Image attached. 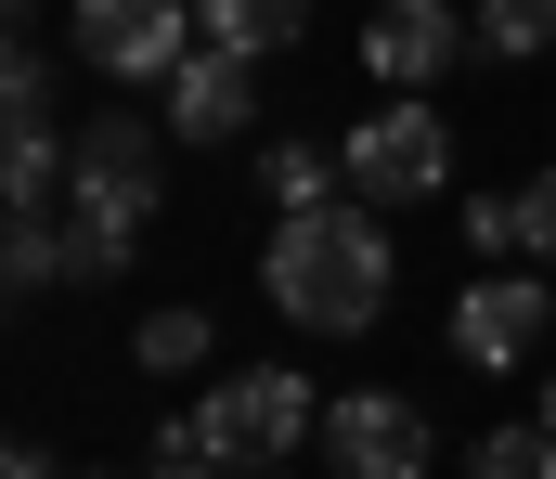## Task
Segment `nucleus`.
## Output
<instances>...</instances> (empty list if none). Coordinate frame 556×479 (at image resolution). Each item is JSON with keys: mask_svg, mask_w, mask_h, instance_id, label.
Wrapping results in <instances>:
<instances>
[{"mask_svg": "<svg viewBox=\"0 0 556 479\" xmlns=\"http://www.w3.org/2000/svg\"><path fill=\"white\" fill-rule=\"evenodd\" d=\"M466 13H479V52H505V65L556 52V0H466Z\"/></svg>", "mask_w": 556, "mask_h": 479, "instance_id": "ddd939ff", "label": "nucleus"}, {"mask_svg": "<svg viewBox=\"0 0 556 479\" xmlns=\"http://www.w3.org/2000/svg\"><path fill=\"white\" fill-rule=\"evenodd\" d=\"M260 194L273 207H324V194H350V168H337V143H260Z\"/></svg>", "mask_w": 556, "mask_h": 479, "instance_id": "9b49d317", "label": "nucleus"}, {"mask_svg": "<svg viewBox=\"0 0 556 479\" xmlns=\"http://www.w3.org/2000/svg\"><path fill=\"white\" fill-rule=\"evenodd\" d=\"M337 479H427L440 467V428H427V402L402 389H350V402H324V441H311Z\"/></svg>", "mask_w": 556, "mask_h": 479, "instance_id": "423d86ee", "label": "nucleus"}, {"mask_svg": "<svg viewBox=\"0 0 556 479\" xmlns=\"http://www.w3.org/2000/svg\"><path fill=\"white\" fill-rule=\"evenodd\" d=\"M544 337H556V286H544V273H505V260H492V273L453 299V363H479V376L531 363Z\"/></svg>", "mask_w": 556, "mask_h": 479, "instance_id": "6e6552de", "label": "nucleus"}, {"mask_svg": "<svg viewBox=\"0 0 556 479\" xmlns=\"http://www.w3.org/2000/svg\"><path fill=\"white\" fill-rule=\"evenodd\" d=\"M337 168H350L363 207H427V194L453 181V130H440L427 91H389L363 130H337Z\"/></svg>", "mask_w": 556, "mask_h": 479, "instance_id": "20e7f679", "label": "nucleus"}, {"mask_svg": "<svg viewBox=\"0 0 556 479\" xmlns=\"http://www.w3.org/2000/svg\"><path fill=\"white\" fill-rule=\"evenodd\" d=\"M518 260H544V273H556V168H544V181H518Z\"/></svg>", "mask_w": 556, "mask_h": 479, "instance_id": "dca6fc26", "label": "nucleus"}, {"mask_svg": "<svg viewBox=\"0 0 556 479\" xmlns=\"http://www.w3.org/2000/svg\"><path fill=\"white\" fill-rule=\"evenodd\" d=\"M0 273H13V299L65 286V273H78V260H65V207H13V247H0Z\"/></svg>", "mask_w": 556, "mask_h": 479, "instance_id": "f8f14e48", "label": "nucleus"}, {"mask_svg": "<svg viewBox=\"0 0 556 479\" xmlns=\"http://www.w3.org/2000/svg\"><path fill=\"white\" fill-rule=\"evenodd\" d=\"M194 26H207L220 52H247V65H273V52H298V26H311V0H194Z\"/></svg>", "mask_w": 556, "mask_h": 479, "instance_id": "9d476101", "label": "nucleus"}, {"mask_svg": "<svg viewBox=\"0 0 556 479\" xmlns=\"http://www.w3.org/2000/svg\"><path fill=\"white\" fill-rule=\"evenodd\" d=\"M531 415H544V428H556V376H544V402H531Z\"/></svg>", "mask_w": 556, "mask_h": 479, "instance_id": "aec40b11", "label": "nucleus"}, {"mask_svg": "<svg viewBox=\"0 0 556 479\" xmlns=\"http://www.w3.org/2000/svg\"><path fill=\"white\" fill-rule=\"evenodd\" d=\"M402 286V247H389V207L363 194H324V207H273V247H260V299L298 337H363Z\"/></svg>", "mask_w": 556, "mask_h": 479, "instance_id": "f257e3e1", "label": "nucleus"}, {"mask_svg": "<svg viewBox=\"0 0 556 479\" xmlns=\"http://www.w3.org/2000/svg\"><path fill=\"white\" fill-rule=\"evenodd\" d=\"M0 479H52V454H39V441H13V454H0Z\"/></svg>", "mask_w": 556, "mask_h": 479, "instance_id": "a211bd4d", "label": "nucleus"}, {"mask_svg": "<svg viewBox=\"0 0 556 479\" xmlns=\"http://www.w3.org/2000/svg\"><path fill=\"white\" fill-rule=\"evenodd\" d=\"M0 13H13V39H26V26H39V0H0Z\"/></svg>", "mask_w": 556, "mask_h": 479, "instance_id": "6ab92c4d", "label": "nucleus"}, {"mask_svg": "<svg viewBox=\"0 0 556 479\" xmlns=\"http://www.w3.org/2000/svg\"><path fill=\"white\" fill-rule=\"evenodd\" d=\"M311 441H324L311 376H298V363H247V376H220L194 415H168L142 454H155V479H285V454H311Z\"/></svg>", "mask_w": 556, "mask_h": 479, "instance_id": "f03ea898", "label": "nucleus"}, {"mask_svg": "<svg viewBox=\"0 0 556 479\" xmlns=\"http://www.w3.org/2000/svg\"><path fill=\"white\" fill-rule=\"evenodd\" d=\"M155 207H168V117H130V104L78 117V168H65V260H78V286L130 273Z\"/></svg>", "mask_w": 556, "mask_h": 479, "instance_id": "7ed1b4c3", "label": "nucleus"}, {"mask_svg": "<svg viewBox=\"0 0 556 479\" xmlns=\"http://www.w3.org/2000/svg\"><path fill=\"white\" fill-rule=\"evenodd\" d=\"M466 479H556V428H544V415H518V428H492V441L466 454Z\"/></svg>", "mask_w": 556, "mask_h": 479, "instance_id": "2eb2a0df", "label": "nucleus"}, {"mask_svg": "<svg viewBox=\"0 0 556 479\" xmlns=\"http://www.w3.org/2000/svg\"><path fill=\"white\" fill-rule=\"evenodd\" d=\"M466 247H492V260H505V247H518V194H479V207H466Z\"/></svg>", "mask_w": 556, "mask_h": 479, "instance_id": "f3484780", "label": "nucleus"}, {"mask_svg": "<svg viewBox=\"0 0 556 479\" xmlns=\"http://www.w3.org/2000/svg\"><path fill=\"white\" fill-rule=\"evenodd\" d=\"M220 337H207V312H142V337H130V363L142 376H194Z\"/></svg>", "mask_w": 556, "mask_h": 479, "instance_id": "4468645a", "label": "nucleus"}, {"mask_svg": "<svg viewBox=\"0 0 556 479\" xmlns=\"http://www.w3.org/2000/svg\"><path fill=\"white\" fill-rule=\"evenodd\" d=\"M155 104H168V143H247V130H260V65L220 52V39H194Z\"/></svg>", "mask_w": 556, "mask_h": 479, "instance_id": "1a4fd4ad", "label": "nucleus"}, {"mask_svg": "<svg viewBox=\"0 0 556 479\" xmlns=\"http://www.w3.org/2000/svg\"><path fill=\"white\" fill-rule=\"evenodd\" d=\"M466 52H479V13H453V0H376V13H363L376 91H440Z\"/></svg>", "mask_w": 556, "mask_h": 479, "instance_id": "0eeeda50", "label": "nucleus"}, {"mask_svg": "<svg viewBox=\"0 0 556 479\" xmlns=\"http://www.w3.org/2000/svg\"><path fill=\"white\" fill-rule=\"evenodd\" d=\"M65 39H78V65H91V78H117V91H168V65H181L207 26H194L181 0H78V26H65Z\"/></svg>", "mask_w": 556, "mask_h": 479, "instance_id": "39448f33", "label": "nucleus"}]
</instances>
